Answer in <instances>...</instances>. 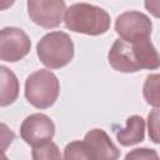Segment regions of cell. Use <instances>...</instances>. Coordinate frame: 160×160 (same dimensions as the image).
<instances>
[{"instance_id":"1","label":"cell","mask_w":160,"mask_h":160,"mask_svg":"<svg viewBox=\"0 0 160 160\" xmlns=\"http://www.w3.org/2000/svg\"><path fill=\"white\" fill-rule=\"evenodd\" d=\"M108 60L111 68L120 72H136L142 69L154 70L160 65L158 50L150 40L129 44L118 39L109 50Z\"/></svg>"},{"instance_id":"2","label":"cell","mask_w":160,"mask_h":160,"mask_svg":"<svg viewBox=\"0 0 160 160\" xmlns=\"http://www.w3.org/2000/svg\"><path fill=\"white\" fill-rule=\"evenodd\" d=\"M64 21L69 30L91 36L105 34L110 29V15L106 10L88 2L70 5L65 11Z\"/></svg>"},{"instance_id":"3","label":"cell","mask_w":160,"mask_h":160,"mask_svg":"<svg viewBox=\"0 0 160 160\" xmlns=\"http://www.w3.org/2000/svg\"><path fill=\"white\" fill-rule=\"evenodd\" d=\"M40 61L50 69L66 66L74 58V42L64 31H51L44 35L36 45Z\"/></svg>"},{"instance_id":"4","label":"cell","mask_w":160,"mask_h":160,"mask_svg":"<svg viewBox=\"0 0 160 160\" xmlns=\"http://www.w3.org/2000/svg\"><path fill=\"white\" fill-rule=\"evenodd\" d=\"M60 94L56 75L45 69L30 74L25 81V98L38 109H48L55 104Z\"/></svg>"},{"instance_id":"5","label":"cell","mask_w":160,"mask_h":160,"mask_svg":"<svg viewBox=\"0 0 160 160\" xmlns=\"http://www.w3.org/2000/svg\"><path fill=\"white\" fill-rule=\"evenodd\" d=\"M152 22L150 18L140 11H125L116 18L115 31L121 40L129 44H138L150 40Z\"/></svg>"},{"instance_id":"6","label":"cell","mask_w":160,"mask_h":160,"mask_svg":"<svg viewBox=\"0 0 160 160\" xmlns=\"http://www.w3.org/2000/svg\"><path fill=\"white\" fill-rule=\"evenodd\" d=\"M55 135V124L45 114L36 112L29 115L20 126L21 139L32 148L42 146L52 140Z\"/></svg>"},{"instance_id":"7","label":"cell","mask_w":160,"mask_h":160,"mask_svg":"<svg viewBox=\"0 0 160 160\" xmlns=\"http://www.w3.org/2000/svg\"><path fill=\"white\" fill-rule=\"evenodd\" d=\"M30 49V38L22 29L8 26L0 30V60L16 62L24 59Z\"/></svg>"},{"instance_id":"8","label":"cell","mask_w":160,"mask_h":160,"mask_svg":"<svg viewBox=\"0 0 160 160\" xmlns=\"http://www.w3.org/2000/svg\"><path fill=\"white\" fill-rule=\"evenodd\" d=\"M66 4L61 0H29L28 14L39 26L45 29L58 28L65 16Z\"/></svg>"},{"instance_id":"9","label":"cell","mask_w":160,"mask_h":160,"mask_svg":"<svg viewBox=\"0 0 160 160\" xmlns=\"http://www.w3.org/2000/svg\"><path fill=\"white\" fill-rule=\"evenodd\" d=\"M84 141L90 148L95 160H118L120 158V150L102 129L88 131Z\"/></svg>"},{"instance_id":"10","label":"cell","mask_w":160,"mask_h":160,"mask_svg":"<svg viewBox=\"0 0 160 160\" xmlns=\"http://www.w3.org/2000/svg\"><path fill=\"white\" fill-rule=\"evenodd\" d=\"M114 132L118 141L122 146H131L139 144L145 138V121L139 115L128 118L125 128H116L114 125Z\"/></svg>"},{"instance_id":"11","label":"cell","mask_w":160,"mask_h":160,"mask_svg":"<svg viewBox=\"0 0 160 160\" xmlns=\"http://www.w3.org/2000/svg\"><path fill=\"white\" fill-rule=\"evenodd\" d=\"M20 84L18 76L8 66L0 65V106L5 108L15 102L19 96Z\"/></svg>"},{"instance_id":"12","label":"cell","mask_w":160,"mask_h":160,"mask_svg":"<svg viewBox=\"0 0 160 160\" xmlns=\"http://www.w3.org/2000/svg\"><path fill=\"white\" fill-rule=\"evenodd\" d=\"M64 160H95V158L84 140H76L69 142L65 146Z\"/></svg>"},{"instance_id":"13","label":"cell","mask_w":160,"mask_h":160,"mask_svg":"<svg viewBox=\"0 0 160 160\" xmlns=\"http://www.w3.org/2000/svg\"><path fill=\"white\" fill-rule=\"evenodd\" d=\"M31 156L32 160H62L59 146L52 141L42 146L32 148Z\"/></svg>"},{"instance_id":"14","label":"cell","mask_w":160,"mask_h":160,"mask_svg":"<svg viewBox=\"0 0 160 160\" xmlns=\"http://www.w3.org/2000/svg\"><path fill=\"white\" fill-rule=\"evenodd\" d=\"M158 81L159 75H149L144 84V98L148 104L152 105L155 109L159 106V91H158Z\"/></svg>"},{"instance_id":"15","label":"cell","mask_w":160,"mask_h":160,"mask_svg":"<svg viewBox=\"0 0 160 160\" xmlns=\"http://www.w3.org/2000/svg\"><path fill=\"white\" fill-rule=\"evenodd\" d=\"M125 160H159L158 151L149 148H138L125 155Z\"/></svg>"},{"instance_id":"16","label":"cell","mask_w":160,"mask_h":160,"mask_svg":"<svg viewBox=\"0 0 160 160\" xmlns=\"http://www.w3.org/2000/svg\"><path fill=\"white\" fill-rule=\"evenodd\" d=\"M15 140V132L4 122H0V151H5Z\"/></svg>"},{"instance_id":"17","label":"cell","mask_w":160,"mask_h":160,"mask_svg":"<svg viewBox=\"0 0 160 160\" xmlns=\"http://www.w3.org/2000/svg\"><path fill=\"white\" fill-rule=\"evenodd\" d=\"M158 119H159V111L158 109H154L151 114L148 116V125H149V135L154 142H159L158 140Z\"/></svg>"},{"instance_id":"18","label":"cell","mask_w":160,"mask_h":160,"mask_svg":"<svg viewBox=\"0 0 160 160\" xmlns=\"http://www.w3.org/2000/svg\"><path fill=\"white\" fill-rule=\"evenodd\" d=\"M12 4H14L12 1H4V2H1V1H0V10H5L6 8L11 6Z\"/></svg>"},{"instance_id":"19","label":"cell","mask_w":160,"mask_h":160,"mask_svg":"<svg viewBox=\"0 0 160 160\" xmlns=\"http://www.w3.org/2000/svg\"><path fill=\"white\" fill-rule=\"evenodd\" d=\"M0 160H9L8 156L5 155V152H2V151H0Z\"/></svg>"}]
</instances>
